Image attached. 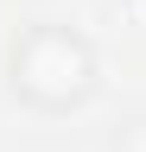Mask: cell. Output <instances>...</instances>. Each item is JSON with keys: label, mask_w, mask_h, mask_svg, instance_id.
<instances>
[{"label": "cell", "mask_w": 146, "mask_h": 152, "mask_svg": "<svg viewBox=\"0 0 146 152\" xmlns=\"http://www.w3.org/2000/svg\"><path fill=\"white\" fill-rule=\"evenodd\" d=\"M13 76H19L26 95H38V102H76L89 89V51L76 45L70 32H32L19 57H13Z\"/></svg>", "instance_id": "6da1fadb"}, {"label": "cell", "mask_w": 146, "mask_h": 152, "mask_svg": "<svg viewBox=\"0 0 146 152\" xmlns=\"http://www.w3.org/2000/svg\"><path fill=\"white\" fill-rule=\"evenodd\" d=\"M121 152H146V121H134V127H127V146Z\"/></svg>", "instance_id": "7a4b0ae2"}]
</instances>
